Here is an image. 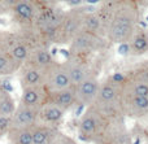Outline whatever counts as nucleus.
<instances>
[{
    "mask_svg": "<svg viewBox=\"0 0 148 144\" xmlns=\"http://www.w3.org/2000/svg\"><path fill=\"white\" fill-rule=\"evenodd\" d=\"M74 92H75V101L81 104L90 103L97 93V83L90 78H86L81 83L75 85Z\"/></svg>",
    "mask_w": 148,
    "mask_h": 144,
    "instance_id": "8",
    "label": "nucleus"
},
{
    "mask_svg": "<svg viewBox=\"0 0 148 144\" xmlns=\"http://www.w3.org/2000/svg\"><path fill=\"white\" fill-rule=\"evenodd\" d=\"M133 48L135 49L136 52H143L148 48V42L147 38L143 35V34H138V35L134 38L133 42Z\"/></svg>",
    "mask_w": 148,
    "mask_h": 144,
    "instance_id": "18",
    "label": "nucleus"
},
{
    "mask_svg": "<svg viewBox=\"0 0 148 144\" xmlns=\"http://www.w3.org/2000/svg\"><path fill=\"white\" fill-rule=\"evenodd\" d=\"M62 116L64 109L49 101H46L39 108V119H42L44 124H56L62 118Z\"/></svg>",
    "mask_w": 148,
    "mask_h": 144,
    "instance_id": "11",
    "label": "nucleus"
},
{
    "mask_svg": "<svg viewBox=\"0 0 148 144\" xmlns=\"http://www.w3.org/2000/svg\"><path fill=\"white\" fill-rule=\"evenodd\" d=\"M51 62L53 61H52V55L49 53L48 49L43 48V47H36V48H33L30 51L27 60L23 64L33 65V66H36V68H46Z\"/></svg>",
    "mask_w": 148,
    "mask_h": 144,
    "instance_id": "10",
    "label": "nucleus"
},
{
    "mask_svg": "<svg viewBox=\"0 0 148 144\" xmlns=\"http://www.w3.org/2000/svg\"><path fill=\"white\" fill-rule=\"evenodd\" d=\"M31 134H33V144H49L56 132L52 131V127L48 125H42L36 122L31 126Z\"/></svg>",
    "mask_w": 148,
    "mask_h": 144,
    "instance_id": "13",
    "label": "nucleus"
},
{
    "mask_svg": "<svg viewBox=\"0 0 148 144\" xmlns=\"http://www.w3.org/2000/svg\"><path fill=\"white\" fill-rule=\"evenodd\" d=\"M64 1L70 7H79L84 3V0H64Z\"/></svg>",
    "mask_w": 148,
    "mask_h": 144,
    "instance_id": "24",
    "label": "nucleus"
},
{
    "mask_svg": "<svg viewBox=\"0 0 148 144\" xmlns=\"http://www.w3.org/2000/svg\"><path fill=\"white\" fill-rule=\"evenodd\" d=\"M79 129H81L82 134L91 135L92 132L96 130V122H95V119L92 118V117H84V118L82 119V122H81Z\"/></svg>",
    "mask_w": 148,
    "mask_h": 144,
    "instance_id": "17",
    "label": "nucleus"
},
{
    "mask_svg": "<svg viewBox=\"0 0 148 144\" xmlns=\"http://www.w3.org/2000/svg\"><path fill=\"white\" fill-rule=\"evenodd\" d=\"M83 27L86 31L90 33H95V31L99 30L100 27V20L96 14H92V13H87L83 16Z\"/></svg>",
    "mask_w": 148,
    "mask_h": 144,
    "instance_id": "16",
    "label": "nucleus"
},
{
    "mask_svg": "<svg viewBox=\"0 0 148 144\" xmlns=\"http://www.w3.org/2000/svg\"><path fill=\"white\" fill-rule=\"evenodd\" d=\"M116 98V91L112 86H105L100 90V99L105 103H110Z\"/></svg>",
    "mask_w": 148,
    "mask_h": 144,
    "instance_id": "19",
    "label": "nucleus"
},
{
    "mask_svg": "<svg viewBox=\"0 0 148 144\" xmlns=\"http://www.w3.org/2000/svg\"><path fill=\"white\" fill-rule=\"evenodd\" d=\"M13 16L22 23H33L36 17V8L31 0H14L10 5Z\"/></svg>",
    "mask_w": 148,
    "mask_h": 144,
    "instance_id": "5",
    "label": "nucleus"
},
{
    "mask_svg": "<svg viewBox=\"0 0 148 144\" xmlns=\"http://www.w3.org/2000/svg\"><path fill=\"white\" fill-rule=\"evenodd\" d=\"M0 13H1V5H0Z\"/></svg>",
    "mask_w": 148,
    "mask_h": 144,
    "instance_id": "26",
    "label": "nucleus"
},
{
    "mask_svg": "<svg viewBox=\"0 0 148 144\" xmlns=\"http://www.w3.org/2000/svg\"><path fill=\"white\" fill-rule=\"evenodd\" d=\"M22 75L21 85L22 87L27 86H43L44 81V68H36L33 65H22Z\"/></svg>",
    "mask_w": 148,
    "mask_h": 144,
    "instance_id": "9",
    "label": "nucleus"
},
{
    "mask_svg": "<svg viewBox=\"0 0 148 144\" xmlns=\"http://www.w3.org/2000/svg\"><path fill=\"white\" fill-rule=\"evenodd\" d=\"M129 51H130V47H129V44L125 43V42H123V43H121L120 46H118V53L122 55V56L127 55Z\"/></svg>",
    "mask_w": 148,
    "mask_h": 144,
    "instance_id": "23",
    "label": "nucleus"
},
{
    "mask_svg": "<svg viewBox=\"0 0 148 144\" xmlns=\"http://www.w3.org/2000/svg\"><path fill=\"white\" fill-rule=\"evenodd\" d=\"M135 17L130 8H121L113 16L109 26V38L116 43H123L134 34Z\"/></svg>",
    "mask_w": 148,
    "mask_h": 144,
    "instance_id": "1",
    "label": "nucleus"
},
{
    "mask_svg": "<svg viewBox=\"0 0 148 144\" xmlns=\"http://www.w3.org/2000/svg\"><path fill=\"white\" fill-rule=\"evenodd\" d=\"M7 136L10 144H33L31 127H9Z\"/></svg>",
    "mask_w": 148,
    "mask_h": 144,
    "instance_id": "12",
    "label": "nucleus"
},
{
    "mask_svg": "<svg viewBox=\"0 0 148 144\" xmlns=\"http://www.w3.org/2000/svg\"><path fill=\"white\" fill-rule=\"evenodd\" d=\"M47 90L44 86H27L22 87V95H21V103L25 105L36 106L40 108L47 101Z\"/></svg>",
    "mask_w": 148,
    "mask_h": 144,
    "instance_id": "6",
    "label": "nucleus"
},
{
    "mask_svg": "<svg viewBox=\"0 0 148 144\" xmlns=\"http://www.w3.org/2000/svg\"><path fill=\"white\" fill-rule=\"evenodd\" d=\"M65 69H66L68 74H69V78L72 81L73 86L78 85V83H81L82 81H84L87 78L86 72L78 65H69V66H65Z\"/></svg>",
    "mask_w": 148,
    "mask_h": 144,
    "instance_id": "15",
    "label": "nucleus"
},
{
    "mask_svg": "<svg viewBox=\"0 0 148 144\" xmlns=\"http://www.w3.org/2000/svg\"><path fill=\"white\" fill-rule=\"evenodd\" d=\"M47 101H49L52 104H56L57 106H60L62 109H68L75 101L74 86H70L68 88H62V90H59V91H53V92H48Z\"/></svg>",
    "mask_w": 148,
    "mask_h": 144,
    "instance_id": "7",
    "label": "nucleus"
},
{
    "mask_svg": "<svg viewBox=\"0 0 148 144\" xmlns=\"http://www.w3.org/2000/svg\"><path fill=\"white\" fill-rule=\"evenodd\" d=\"M49 144H75V143L69 136H66V135L61 134V132H56Z\"/></svg>",
    "mask_w": 148,
    "mask_h": 144,
    "instance_id": "20",
    "label": "nucleus"
},
{
    "mask_svg": "<svg viewBox=\"0 0 148 144\" xmlns=\"http://www.w3.org/2000/svg\"><path fill=\"white\" fill-rule=\"evenodd\" d=\"M39 121V108L20 103L10 117L9 127H31Z\"/></svg>",
    "mask_w": 148,
    "mask_h": 144,
    "instance_id": "3",
    "label": "nucleus"
},
{
    "mask_svg": "<svg viewBox=\"0 0 148 144\" xmlns=\"http://www.w3.org/2000/svg\"><path fill=\"white\" fill-rule=\"evenodd\" d=\"M135 96H148V86L147 85H136L134 88Z\"/></svg>",
    "mask_w": 148,
    "mask_h": 144,
    "instance_id": "22",
    "label": "nucleus"
},
{
    "mask_svg": "<svg viewBox=\"0 0 148 144\" xmlns=\"http://www.w3.org/2000/svg\"><path fill=\"white\" fill-rule=\"evenodd\" d=\"M114 79H116V81H122L123 77H122L121 74H116V75H114Z\"/></svg>",
    "mask_w": 148,
    "mask_h": 144,
    "instance_id": "25",
    "label": "nucleus"
},
{
    "mask_svg": "<svg viewBox=\"0 0 148 144\" xmlns=\"http://www.w3.org/2000/svg\"><path fill=\"white\" fill-rule=\"evenodd\" d=\"M43 86L47 92H53V91H59L62 88H68L73 85L66 69L61 65L51 62L48 66L44 68Z\"/></svg>",
    "mask_w": 148,
    "mask_h": 144,
    "instance_id": "2",
    "label": "nucleus"
},
{
    "mask_svg": "<svg viewBox=\"0 0 148 144\" xmlns=\"http://www.w3.org/2000/svg\"><path fill=\"white\" fill-rule=\"evenodd\" d=\"M0 87H1V82H0Z\"/></svg>",
    "mask_w": 148,
    "mask_h": 144,
    "instance_id": "27",
    "label": "nucleus"
},
{
    "mask_svg": "<svg viewBox=\"0 0 148 144\" xmlns=\"http://www.w3.org/2000/svg\"><path fill=\"white\" fill-rule=\"evenodd\" d=\"M134 106L138 109L148 108V96H135L134 98Z\"/></svg>",
    "mask_w": 148,
    "mask_h": 144,
    "instance_id": "21",
    "label": "nucleus"
},
{
    "mask_svg": "<svg viewBox=\"0 0 148 144\" xmlns=\"http://www.w3.org/2000/svg\"><path fill=\"white\" fill-rule=\"evenodd\" d=\"M147 20H148V18H147Z\"/></svg>",
    "mask_w": 148,
    "mask_h": 144,
    "instance_id": "28",
    "label": "nucleus"
},
{
    "mask_svg": "<svg viewBox=\"0 0 148 144\" xmlns=\"http://www.w3.org/2000/svg\"><path fill=\"white\" fill-rule=\"evenodd\" d=\"M82 27H83V16L79 14V13L72 12L62 17V21L60 23L59 29H57L56 34H59L60 38L73 39V36L77 33H79Z\"/></svg>",
    "mask_w": 148,
    "mask_h": 144,
    "instance_id": "4",
    "label": "nucleus"
},
{
    "mask_svg": "<svg viewBox=\"0 0 148 144\" xmlns=\"http://www.w3.org/2000/svg\"><path fill=\"white\" fill-rule=\"evenodd\" d=\"M16 111V104L9 91L0 87V116L12 117Z\"/></svg>",
    "mask_w": 148,
    "mask_h": 144,
    "instance_id": "14",
    "label": "nucleus"
}]
</instances>
